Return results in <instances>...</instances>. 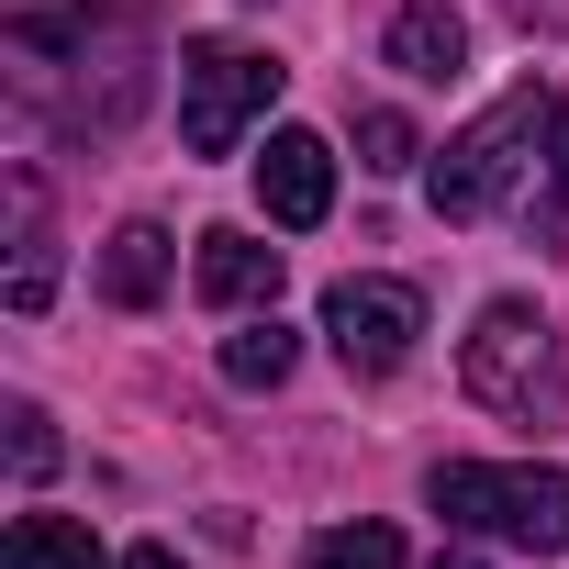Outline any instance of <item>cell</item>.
<instances>
[{"instance_id":"cell-1","label":"cell","mask_w":569,"mask_h":569,"mask_svg":"<svg viewBox=\"0 0 569 569\" xmlns=\"http://www.w3.org/2000/svg\"><path fill=\"white\" fill-rule=\"evenodd\" d=\"M436 513L469 525V536H502L525 558H558L569 547V469H513V458H447L436 480Z\"/></svg>"},{"instance_id":"cell-2","label":"cell","mask_w":569,"mask_h":569,"mask_svg":"<svg viewBox=\"0 0 569 569\" xmlns=\"http://www.w3.org/2000/svg\"><path fill=\"white\" fill-rule=\"evenodd\" d=\"M547 134H558V101H547V90H502V101H491V112H480V123H469V134H458L436 168H425L436 212H447V223L502 212V190L536 168V146H547Z\"/></svg>"},{"instance_id":"cell-3","label":"cell","mask_w":569,"mask_h":569,"mask_svg":"<svg viewBox=\"0 0 569 569\" xmlns=\"http://www.w3.org/2000/svg\"><path fill=\"white\" fill-rule=\"evenodd\" d=\"M458 380H469V402H491V413H558V391H569L558 325H547L536 302H491L480 336H469V358H458Z\"/></svg>"},{"instance_id":"cell-4","label":"cell","mask_w":569,"mask_h":569,"mask_svg":"<svg viewBox=\"0 0 569 569\" xmlns=\"http://www.w3.org/2000/svg\"><path fill=\"white\" fill-rule=\"evenodd\" d=\"M268 101H279V68H268L257 46H223V34H212V46L179 57V146H190V157H234Z\"/></svg>"},{"instance_id":"cell-5","label":"cell","mask_w":569,"mask_h":569,"mask_svg":"<svg viewBox=\"0 0 569 569\" xmlns=\"http://www.w3.org/2000/svg\"><path fill=\"white\" fill-rule=\"evenodd\" d=\"M325 336H336V358L358 380H391L413 358V336H425V291L413 279H336L325 291Z\"/></svg>"},{"instance_id":"cell-6","label":"cell","mask_w":569,"mask_h":569,"mask_svg":"<svg viewBox=\"0 0 569 569\" xmlns=\"http://www.w3.org/2000/svg\"><path fill=\"white\" fill-rule=\"evenodd\" d=\"M257 201H268V223L313 234V223L336 212V146H325V134H302V123H279V134H268V157H257Z\"/></svg>"},{"instance_id":"cell-7","label":"cell","mask_w":569,"mask_h":569,"mask_svg":"<svg viewBox=\"0 0 569 569\" xmlns=\"http://www.w3.org/2000/svg\"><path fill=\"white\" fill-rule=\"evenodd\" d=\"M190 279H201V302L212 313H257V302H279V246H257V234H201V257H190Z\"/></svg>"},{"instance_id":"cell-8","label":"cell","mask_w":569,"mask_h":569,"mask_svg":"<svg viewBox=\"0 0 569 569\" xmlns=\"http://www.w3.org/2000/svg\"><path fill=\"white\" fill-rule=\"evenodd\" d=\"M380 57H391L402 79H436V90H447V79L469 68V23L447 12V0H413V12H391V46H380Z\"/></svg>"},{"instance_id":"cell-9","label":"cell","mask_w":569,"mask_h":569,"mask_svg":"<svg viewBox=\"0 0 569 569\" xmlns=\"http://www.w3.org/2000/svg\"><path fill=\"white\" fill-rule=\"evenodd\" d=\"M168 268H179V246H168V223H123V234L101 246V302H123V313H146V302L168 291Z\"/></svg>"},{"instance_id":"cell-10","label":"cell","mask_w":569,"mask_h":569,"mask_svg":"<svg viewBox=\"0 0 569 569\" xmlns=\"http://www.w3.org/2000/svg\"><path fill=\"white\" fill-rule=\"evenodd\" d=\"M0 569H101V536H90L79 513H12Z\"/></svg>"},{"instance_id":"cell-11","label":"cell","mask_w":569,"mask_h":569,"mask_svg":"<svg viewBox=\"0 0 569 569\" xmlns=\"http://www.w3.org/2000/svg\"><path fill=\"white\" fill-rule=\"evenodd\" d=\"M291 358H302V336L279 325V313H257L246 336H223V380H234V391H279V380H291Z\"/></svg>"},{"instance_id":"cell-12","label":"cell","mask_w":569,"mask_h":569,"mask_svg":"<svg viewBox=\"0 0 569 569\" xmlns=\"http://www.w3.org/2000/svg\"><path fill=\"white\" fill-rule=\"evenodd\" d=\"M302 569H402V536L391 525H336V536H313Z\"/></svg>"},{"instance_id":"cell-13","label":"cell","mask_w":569,"mask_h":569,"mask_svg":"<svg viewBox=\"0 0 569 569\" xmlns=\"http://www.w3.org/2000/svg\"><path fill=\"white\" fill-rule=\"evenodd\" d=\"M358 168H380V179L413 168V123L402 112H358Z\"/></svg>"},{"instance_id":"cell-14","label":"cell","mask_w":569,"mask_h":569,"mask_svg":"<svg viewBox=\"0 0 569 569\" xmlns=\"http://www.w3.org/2000/svg\"><path fill=\"white\" fill-rule=\"evenodd\" d=\"M12 469H23V480H46V469H57V425H46L34 402H12Z\"/></svg>"},{"instance_id":"cell-15","label":"cell","mask_w":569,"mask_h":569,"mask_svg":"<svg viewBox=\"0 0 569 569\" xmlns=\"http://www.w3.org/2000/svg\"><path fill=\"white\" fill-rule=\"evenodd\" d=\"M569 223V101H558V157H547V212H536V234H558Z\"/></svg>"},{"instance_id":"cell-16","label":"cell","mask_w":569,"mask_h":569,"mask_svg":"<svg viewBox=\"0 0 569 569\" xmlns=\"http://www.w3.org/2000/svg\"><path fill=\"white\" fill-rule=\"evenodd\" d=\"M513 23H536V34H569V0H502Z\"/></svg>"},{"instance_id":"cell-17","label":"cell","mask_w":569,"mask_h":569,"mask_svg":"<svg viewBox=\"0 0 569 569\" xmlns=\"http://www.w3.org/2000/svg\"><path fill=\"white\" fill-rule=\"evenodd\" d=\"M123 569H179V547H134V558H123Z\"/></svg>"},{"instance_id":"cell-18","label":"cell","mask_w":569,"mask_h":569,"mask_svg":"<svg viewBox=\"0 0 569 569\" xmlns=\"http://www.w3.org/2000/svg\"><path fill=\"white\" fill-rule=\"evenodd\" d=\"M436 569H480V558H469V547H436Z\"/></svg>"}]
</instances>
